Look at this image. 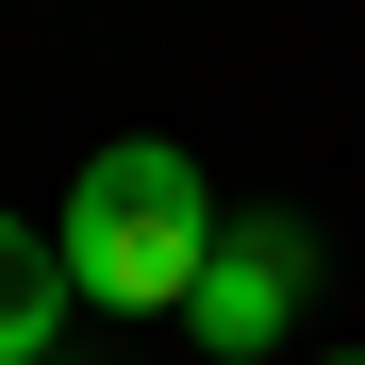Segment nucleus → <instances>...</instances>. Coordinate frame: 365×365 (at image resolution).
I'll return each mask as SVG.
<instances>
[{
	"label": "nucleus",
	"instance_id": "nucleus-1",
	"mask_svg": "<svg viewBox=\"0 0 365 365\" xmlns=\"http://www.w3.org/2000/svg\"><path fill=\"white\" fill-rule=\"evenodd\" d=\"M200 250H216V182L182 166V133H116L50 200V266H67L83 316H182Z\"/></svg>",
	"mask_w": 365,
	"mask_h": 365
},
{
	"label": "nucleus",
	"instance_id": "nucleus-3",
	"mask_svg": "<svg viewBox=\"0 0 365 365\" xmlns=\"http://www.w3.org/2000/svg\"><path fill=\"white\" fill-rule=\"evenodd\" d=\"M50 332H67V266L34 216H0V365H50Z\"/></svg>",
	"mask_w": 365,
	"mask_h": 365
},
{
	"label": "nucleus",
	"instance_id": "nucleus-4",
	"mask_svg": "<svg viewBox=\"0 0 365 365\" xmlns=\"http://www.w3.org/2000/svg\"><path fill=\"white\" fill-rule=\"evenodd\" d=\"M316 365H365V349H316Z\"/></svg>",
	"mask_w": 365,
	"mask_h": 365
},
{
	"label": "nucleus",
	"instance_id": "nucleus-2",
	"mask_svg": "<svg viewBox=\"0 0 365 365\" xmlns=\"http://www.w3.org/2000/svg\"><path fill=\"white\" fill-rule=\"evenodd\" d=\"M299 299H316V216H216L200 282H182V332L216 365H266V349H299Z\"/></svg>",
	"mask_w": 365,
	"mask_h": 365
}]
</instances>
